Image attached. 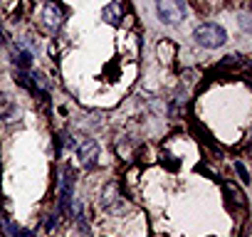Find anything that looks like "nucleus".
I'll list each match as a JSON object with an SVG mask.
<instances>
[{"instance_id":"nucleus-1","label":"nucleus","mask_w":252,"mask_h":237,"mask_svg":"<svg viewBox=\"0 0 252 237\" xmlns=\"http://www.w3.org/2000/svg\"><path fill=\"white\" fill-rule=\"evenodd\" d=\"M193 40L200 47H205V50H218V47H222L227 42V32L218 23H205V25H200L193 32Z\"/></svg>"},{"instance_id":"nucleus-2","label":"nucleus","mask_w":252,"mask_h":237,"mask_svg":"<svg viewBox=\"0 0 252 237\" xmlns=\"http://www.w3.org/2000/svg\"><path fill=\"white\" fill-rule=\"evenodd\" d=\"M156 13L166 25H178L186 18L183 0H156Z\"/></svg>"},{"instance_id":"nucleus-3","label":"nucleus","mask_w":252,"mask_h":237,"mask_svg":"<svg viewBox=\"0 0 252 237\" xmlns=\"http://www.w3.org/2000/svg\"><path fill=\"white\" fill-rule=\"evenodd\" d=\"M69 212H72V178L64 171L57 183V215H69Z\"/></svg>"},{"instance_id":"nucleus-4","label":"nucleus","mask_w":252,"mask_h":237,"mask_svg":"<svg viewBox=\"0 0 252 237\" xmlns=\"http://www.w3.org/2000/svg\"><path fill=\"white\" fill-rule=\"evenodd\" d=\"M42 20H45V28L50 32H57L64 23V8L57 3V0H50V3L45 5V10H42Z\"/></svg>"},{"instance_id":"nucleus-5","label":"nucleus","mask_w":252,"mask_h":237,"mask_svg":"<svg viewBox=\"0 0 252 237\" xmlns=\"http://www.w3.org/2000/svg\"><path fill=\"white\" fill-rule=\"evenodd\" d=\"M77 156H79V161H82L84 168H92V166L96 163V158H99V144H96L94 139L82 141V144L77 146Z\"/></svg>"},{"instance_id":"nucleus-6","label":"nucleus","mask_w":252,"mask_h":237,"mask_svg":"<svg viewBox=\"0 0 252 237\" xmlns=\"http://www.w3.org/2000/svg\"><path fill=\"white\" fill-rule=\"evenodd\" d=\"M121 18H124V5L119 3V0H114V3H109V5L101 10V20H104L106 25H119Z\"/></svg>"},{"instance_id":"nucleus-7","label":"nucleus","mask_w":252,"mask_h":237,"mask_svg":"<svg viewBox=\"0 0 252 237\" xmlns=\"http://www.w3.org/2000/svg\"><path fill=\"white\" fill-rule=\"evenodd\" d=\"M13 62H15V67H18L20 72L30 69V64H32V55H30V50H25L23 45H15V50H13Z\"/></svg>"},{"instance_id":"nucleus-8","label":"nucleus","mask_w":252,"mask_h":237,"mask_svg":"<svg viewBox=\"0 0 252 237\" xmlns=\"http://www.w3.org/2000/svg\"><path fill=\"white\" fill-rule=\"evenodd\" d=\"M225 193H227V195H232V200H235V203L245 205V195H242V193H240V190H237L232 183H225Z\"/></svg>"},{"instance_id":"nucleus-9","label":"nucleus","mask_w":252,"mask_h":237,"mask_svg":"<svg viewBox=\"0 0 252 237\" xmlns=\"http://www.w3.org/2000/svg\"><path fill=\"white\" fill-rule=\"evenodd\" d=\"M235 171H237V176H240V183L247 185V183H250V173H247V168H245L240 161H235Z\"/></svg>"},{"instance_id":"nucleus-10","label":"nucleus","mask_w":252,"mask_h":237,"mask_svg":"<svg viewBox=\"0 0 252 237\" xmlns=\"http://www.w3.org/2000/svg\"><path fill=\"white\" fill-rule=\"evenodd\" d=\"M10 237H30V232H28V230H20V227H18V230H15V232H13Z\"/></svg>"}]
</instances>
